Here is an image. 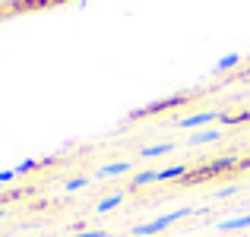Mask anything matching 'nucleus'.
<instances>
[{"mask_svg":"<svg viewBox=\"0 0 250 237\" xmlns=\"http://www.w3.org/2000/svg\"><path fill=\"white\" fill-rule=\"evenodd\" d=\"M184 215H187V209H177V212H171V215H162V218H155V221H149V225H140L136 228L133 234H159V231H165L168 225H174L177 218H184Z\"/></svg>","mask_w":250,"mask_h":237,"instance_id":"1","label":"nucleus"},{"mask_svg":"<svg viewBox=\"0 0 250 237\" xmlns=\"http://www.w3.org/2000/svg\"><path fill=\"white\" fill-rule=\"evenodd\" d=\"M215 111H203V114H193V117H184L181 123H177V127L181 130H190V127H203V123H209V120H215Z\"/></svg>","mask_w":250,"mask_h":237,"instance_id":"2","label":"nucleus"},{"mask_svg":"<svg viewBox=\"0 0 250 237\" xmlns=\"http://www.w3.org/2000/svg\"><path fill=\"white\" fill-rule=\"evenodd\" d=\"M127 171H130V161H114V164L98 168V177H114V174H127Z\"/></svg>","mask_w":250,"mask_h":237,"instance_id":"3","label":"nucleus"},{"mask_svg":"<svg viewBox=\"0 0 250 237\" xmlns=\"http://www.w3.org/2000/svg\"><path fill=\"white\" fill-rule=\"evenodd\" d=\"M174 149V142H162V146H149V149H143V158H159V155H165Z\"/></svg>","mask_w":250,"mask_h":237,"instance_id":"4","label":"nucleus"},{"mask_svg":"<svg viewBox=\"0 0 250 237\" xmlns=\"http://www.w3.org/2000/svg\"><path fill=\"white\" fill-rule=\"evenodd\" d=\"M250 225V215H241V218H228V221H222L219 228H225V231H238V228H247Z\"/></svg>","mask_w":250,"mask_h":237,"instance_id":"5","label":"nucleus"},{"mask_svg":"<svg viewBox=\"0 0 250 237\" xmlns=\"http://www.w3.org/2000/svg\"><path fill=\"white\" fill-rule=\"evenodd\" d=\"M184 174H187V168H184V164H174V168L159 171V180H171V177H184Z\"/></svg>","mask_w":250,"mask_h":237,"instance_id":"6","label":"nucleus"},{"mask_svg":"<svg viewBox=\"0 0 250 237\" xmlns=\"http://www.w3.org/2000/svg\"><path fill=\"white\" fill-rule=\"evenodd\" d=\"M159 180V171H143V174L133 177V187H143V183H155Z\"/></svg>","mask_w":250,"mask_h":237,"instance_id":"7","label":"nucleus"},{"mask_svg":"<svg viewBox=\"0 0 250 237\" xmlns=\"http://www.w3.org/2000/svg\"><path fill=\"white\" fill-rule=\"evenodd\" d=\"M121 199H124V193H111L108 199H102V202H98V212H111V209H114Z\"/></svg>","mask_w":250,"mask_h":237,"instance_id":"8","label":"nucleus"},{"mask_svg":"<svg viewBox=\"0 0 250 237\" xmlns=\"http://www.w3.org/2000/svg\"><path fill=\"white\" fill-rule=\"evenodd\" d=\"M219 139V133H212V130H209V133H196V136H190V142H193V146H200V142H215Z\"/></svg>","mask_w":250,"mask_h":237,"instance_id":"9","label":"nucleus"},{"mask_svg":"<svg viewBox=\"0 0 250 237\" xmlns=\"http://www.w3.org/2000/svg\"><path fill=\"white\" fill-rule=\"evenodd\" d=\"M238 63V54H231V57H222L219 63H215V70H228V67H234Z\"/></svg>","mask_w":250,"mask_h":237,"instance_id":"10","label":"nucleus"},{"mask_svg":"<svg viewBox=\"0 0 250 237\" xmlns=\"http://www.w3.org/2000/svg\"><path fill=\"white\" fill-rule=\"evenodd\" d=\"M85 187V177H73V180L67 183V190H83Z\"/></svg>","mask_w":250,"mask_h":237,"instance_id":"11","label":"nucleus"},{"mask_svg":"<svg viewBox=\"0 0 250 237\" xmlns=\"http://www.w3.org/2000/svg\"><path fill=\"white\" fill-rule=\"evenodd\" d=\"M32 168H35V161H22L19 168H13V171H16V174H25V171H32Z\"/></svg>","mask_w":250,"mask_h":237,"instance_id":"12","label":"nucleus"},{"mask_svg":"<svg viewBox=\"0 0 250 237\" xmlns=\"http://www.w3.org/2000/svg\"><path fill=\"white\" fill-rule=\"evenodd\" d=\"M76 237H104V231H85V234H76Z\"/></svg>","mask_w":250,"mask_h":237,"instance_id":"13","label":"nucleus"},{"mask_svg":"<svg viewBox=\"0 0 250 237\" xmlns=\"http://www.w3.org/2000/svg\"><path fill=\"white\" fill-rule=\"evenodd\" d=\"M48 3H67V0H48Z\"/></svg>","mask_w":250,"mask_h":237,"instance_id":"14","label":"nucleus"},{"mask_svg":"<svg viewBox=\"0 0 250 237\" xmlns=\"http://www.w3.org/2000/svg\"><path fill=\"white\" fill-rule=\"evenodd\" d=\"M0 187H3V180H0Z\"/></svg>","mask_w":250,"mask_h":237,"instance_id":"15","label":"nucleus"}]
</instances>
